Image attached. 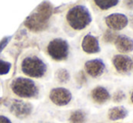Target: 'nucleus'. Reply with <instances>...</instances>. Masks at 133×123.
<instances>
[{"instance_id": "17", "label": "nucleus", "mask_w": 133, "mask_h": 123, "mask_svg": "<svg viewBox=\"0 0 133 123\" xmlns=\"http://www.w3.org/2000/svg\"><path fill=\"white\" fill-rule=\"evenodd\" d=\"M11 69V63L8 62L0 60V75H4L9 72Z\"/></svg>"}, {"instance_id": "13", "label": "nucleus", "mask_w": 133, "mask_h": 123, "mask_svg": "<svg viewBox=\"0 0 133 123\" xmlns=\"http://www.w3.org/2000/svg\"><path fill=\"white\" fill-rule=\"evenodd\" d=\"M128 115V111L123 107H114L109 111L108 118L110 120H119L126 118Z\"/></svg>"}, {"instance_id": "6", "label": "nucleus", "mask_w": 133, "mask_h": 123, "mask_svg": "<svg viewBox=\"0 0 133 123\" xmlns=\"http://www.w3.org/2000/svg\"><path fill=\"white\" fill-rule=\"evenodd\" d=\"M50 100L55 105L64 106L72 100V93L65 88H55L50 92Z\"/></svg>"}, {"instance_id": "5", "label": "nucleus", "mask_w": 133, "mask_h": 123, "mask_svg": "<svg viewBox=\"0 0 133 123\" xmlns=\"http://www.w3.org/2000/svg\"><path fill=\"white\" fill-rule=\"evenodd\" d=\"M107 26L112 31H119L124 29L128 25L129 19L125 15L119 13L110 14L105 17Z\"/></svg>"}, {"instance_id": "23", "label": "nucleus", "mask_w": 133, "mask_h": 123, "mask_svg": "<svg viewBox=\"0 0 133 123\" xmlns=\"http://www.w3.org/2000/svg\"><path fill=\"white\" fill-rule=\"evenodd\" d=\"M130 100H131V102L133 103V92L131 93V95H130Z\"/></svg>"}, {"instance_id": "2", "label": "nucleus", "mask_w": 133, "mask_h": 123, "mask_svg": "<svg viewBox=\"0 0 133 123\" xmlns=\"http://www.w3.org/2000/svg\"><path fill=\"white\" fill-rule=\"evenodd\" d=\"M21 71L31 78H42L47 72V65L36 54H27L21 62Z\"/></svg>"}, {"instance_id": "10", "label": "nucleus", "mask_w": 133, "mask_h": 123, "mask_svg": "<svg viewBox=\"0 0 133 123\" xmlns=\"http://www.w3.org/2000/svg\"><path fill=\"white\" fill-rule=\"evenodd\" d=\"M114 44L118 51L122 53H128L133 51V40L126 35H118Z\"/></svg>"}, {"instance_id": "20", "label": "nucleus", "mask_w": 133, "mask_h": 123, "mask_svg": "<svg viewBox=\"0 0 133 123\" xmlns=\"http://www.w3.org/2000/svg\"><path fill=\"white\" fill-rule=\"evenodd\" d=\"M0 123H12V122H11V120L7 117L0 115Z\"/></svg>"}, {"instance_id": "3", "label": "nucleus", "mask_w": 133, "mask_h": 123, "mask_svg": "<svg viewBox=\"0 0 133 123\" xmlns=\"http://www.w3.org/2000/svg\"><path fill=\"white\" fill-rule=\"evenodd\" d=\"M12 92L20 98H35L38 96L39 88L31 79L18 77L11 83Z\"/></svg>"}, {"instance_id": "15", "label": "nucleus", "mask_w": 133, "mask_h": 123, "mask_svg": "<svg viewBox=\"0 0 133 123\" xmlns=\"http://www.w3.org/2000/svg\"><path fill=\"white\" fill-rule=\"evenodd\" d=\"M69 120L71 123H84L86 120V114L82 111H76L72 113Z\"/></svg>"}, {"instance_id": "8", "label": "nucleus", "mask_w": 133, "mask_h": 123, "mask_svg": "<svg viewBox=\"0 0 133 123\" xmlns=\"http://www.w3.org/2000/svg\"><path fill=\"white\" fill-rule=\"evenodd\" d=\"M84 67L86 72L93 78L101 76L105 70V64L101 59H93L86 62Z\"/></svg>"}, {"instance_id": "7", "label": "nucleus", "mask_w": 133, "mask_h": 123, "mask_svg": "<svg viewBox=\"0 0 133 123\" xmlns=\"http://www.w3.org/2000/svg\"><path fill=\"white\" fill-rule=\"evenodd\" d=\"M112 63L117 72L124 73L128 72L133 68V61L128 55L117 54L112 58Z\"/></svg>"}, {"instance_id": "9", "label": "nucleus", "mask_w": 133, "mask_h": 123, "mask_svg": "<svg viewBox=\"0 0 133 123\" xmlns=\"http://www.w3.org/2000/svg\"><path fill=\"white\" fill-rule=\"evenodd\" d=\"M82 48L83 52L87 53H97L101 51L100 44L98 39L95 36L91 35V33H88L83 37L82 42Z\"/></svg>"}, {"instance_id": "11", "label": "nucleus", "mask_w": 133, "mask_h": 123, "mask_svg": "<svg viewBox=\"0 0 133 123\" xmlns=\"http://www.w3.org/2000/svg\"><path fill=\"white\" fill-rule=\"evenodd\" d=\"M11 112L16 117L25 118L31 112V105L23 101H15L11 106Z\"/></svg>"}, {"instance_id": "4", "label": "nucleus", "mask_w": 133, "mask_h": 123, "mask_svg": "<svg viewBox=\"0 0 133 123\" xmlns=\"http://www.w3.org/2000/svg\"><path fill=\"white\" fill-rule=\"evenodd\" d=\"M46 52L53 60L57 62L64 61L69 55V44L63 39L55 38L48 44Z\"/></svg>"}, {"instance_id": "12", "label": "nucleus", "mask_w": 133, "mask_h": 123, "mask_svg": "<svg viewBox=\"0 0 133 123\" xmlns=\"http://www.w3.org/2000/svg\"><path fill=\"white\" fill-rule=\"evenodd\" d=\"M91 99L98 104H103L110 98V92L106 88L102 86H97L91 91Z\"/></svg>"}, {"instance_id": "22", "label": "nucleus", "mask_w": 133, "mask_h": 123, "mask_svg": "<svg viewBox=\"0 0 133 123\" xmlns=\"http://www.w3.org/2000/svg\"><path fill=\"white\" fill-rule=\"evenodd\" d=\"M130 24H131V27L133 28V16H132V17H131V20H130Z\"/></svg>"}, {"instance_id": "14", "label": "nucleus", "mask_w": 133, "mask_h": 123, "mask_svg": "<svg viewBox=\"0 0 133 123\" xmlns=\"http://www.w3.org/2000/svg\"><path fill=\"white\" fill-rule=\"evenodd\" d=\"M94 3L96 4V5L101 8L102 10H108V9L111 8L113 6L119 4L118 0H106V1H102V0H95Z\"/></svg>"}, {"instance_id": "19", "label": "nucleus", "mask_w": 133, "mask_h": 123, "mask_svg": "<svg viewBox=\"0 0 133 123\" xmlns=\"http://www.w3.org/2000/svg\"><path fill=\"white\" fill-rule=\"evenodd\" d=\"M59 79L61 81H66L67 80L69 79V73L66 72V71H62L59 73Z\"/></svg>"}, {"instance_id": "21", "label": "nucleus", "mask_w": 133, "mask_h": 123, "mask_svg": "<svg viewBox=\"0 0 133 123\" xmlns=\"http://www.w3.org/2000/svg\"><path fill=\"white\" fill-rule=\"evenodd\" d=\"M125 4L129 9H133V1H125Z\"/></svg>"}, {"instance_id": "18", "label": "nucleus", "mask_w": 133, "mask_h": 123, "mask_svg": "<svg viewBox=\"0 0 133 123\" xmlns=\"http://www.w3.org/2000/svg\"><path fill=\"white\" fill-rule=\"evenodd\" d=\"M126 98V95L125 93L122 92V91H117L115 93L113 94V97H112V100H113L114 102H121L124 99Z\"/></svg>"}, {"instance_id": "1", "label": "nucleus", "mask_w": 133, "mask_h": 123, "mask_svg": "<svg viewBox=\"0 0 133 123\" xmlns=\"http://www.w3.org/2000/svg\"><path fill=\"white\" fill-rule=\"evenodd\" d=\"M91 16L87 7L82 5H77L69 9L66 15L67 24L71 28L76 31L83 30L91 24Z\"/></svg>"}, {"instance_id": "16", "label": "nucleus", "mask_w": 133, "mask_h": 123, "mask_svg": "<svg viewBox=\"0 0 133 123\" xmlns=\"http://www.w3.org/2000/svg\"><path fill=\"white\" fill-rule=\"evenodd\" d=\"M118 35H119L117 33L109 29V30L105 31V33H103L102 39H103V41L105 43H114L116 41V39H117Z\"/></svg>"}]
</instances>
